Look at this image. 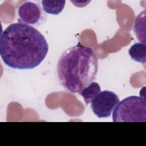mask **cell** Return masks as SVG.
<instances>
[{"mask_svg":"<svg viewBox=\"0 0 146 146\" xmlns=\"http://www.w3.org/2000/svg\"><path fill=\"white\" fill-rule=\"evenodd\" d=\"M113 122H145V96H129L119 102L113 109Z\"/></svg>","mask_w":146,"mask_h":146,"instance_id":"obj_3","label":"cell"},{"mask_svg":"<svg viewBox=\"0 0 146 146\" xmlns=\"http://www.w3.org/2000/svg\"><path fill=\"white\" fill-rule=\"evenodd\" d=\"M65 3V0H43L42 1V5L43 10L47 14L58 15L62 11Z\"/></svg>","mask_w":146,"mask_h":146,"instance_id":"obj_8","label":"cell"},{"mask_svg":"<svg viewBox=\"0 0 146 146\" xmlns=\"http://www.w3.org/2000/svg\"><path fill=\"white\" fill-rule=\"evenodd\" d=\"M56 70L61 84L70 92L79 94L95 79L98 59L92 48L78 43L62 53Z\"/></svg>","mask_w":146,"mask_h":146,"instance_id":"obj_2","label":"cell"},{"mask_svg":"<svg viewBox=\"0 0 146 146\" xmlns=\"http://www.w3.org/2000/svg\"><path fill=\"white\" fill-rule=\"evenodd\" d=\"M119 102V98L115 92L104 90L92 100L91 108L97 117L106 118L110 116Z\"/></svg>","mask_w":146,"mask_h":146,"instance_id":"obj_4","label":"cell"},{"mask_svg":"<svg viewBox=\"0 0 146 146\" xmlns=\"http://www.w3.org/2000/svg\"><path fill=\"white\" fill-rule=\"evenodd\" d=\"M18 13L21 20L27 25L36 24L41 17L40 7L36 3L29 1L21 5Z\"/></svg>","mask_w":146,"mask_h":146,"instance_id":"obj_5","label":"cell"},{"mask_svg":"<svg viewBox=\"0 0 146 146\" xmlns=\"http://www.w3.org/2000/svg\"><path fill=\"white\" fill-rule=\"evenodd\" d=\"M100 91L101 89L99 84L96 82H92L79 94L83 98L85 103L87 105L92 102Z\"/></svg>","mask_w":146,"mask_h":146,"instance_id":"obj_9","label":"cell"},{"mask_svg":"<svg viewBox=\"0 0 146 146\" xmlns=\"http://www.w3.org/2000/svg\"><path fill=\"white\" fill-rule=\"evenodd\" d=\"M128 54L131 59L136 62L145 64L146 62L145 44L137 42L133 44L128 50Z\"/></svg>","mask_w":146,"mask_h":146,"instance_id":"obj_6","label":"cell"},{"mask_svg":"<svg viewBox=\"0 0 146 146\" xmlns=\"http://www.w3.org/2000/svg\"><path fill=\"white\" fill-rule=\"evenodd\" d=\"M134 32L141 43L145 44V10L141 12L136 18Z\"/></svg>","mask_w":146,"mask_h":146,"instance_id":"obj_7","label":"cell"},{"mask_svg":"<svg viewBox=\"0 0 146 146\" xmlns=\"http://www.w3.org/2000/svg\"><path fill=\"white\" fill-rule=\"evenodd\" d=\"M48 51L44 35L26 23H11L1 33L0 55L3 63L12 68H34L43 61Z\"/></svg>","mask_w":146,"mask_h":146,"instance_id":"obj_1","label":"cell"}]
</instances>
